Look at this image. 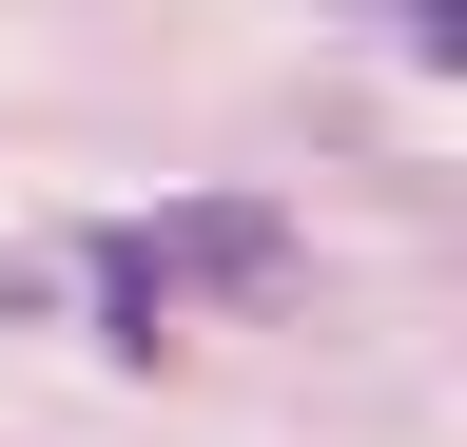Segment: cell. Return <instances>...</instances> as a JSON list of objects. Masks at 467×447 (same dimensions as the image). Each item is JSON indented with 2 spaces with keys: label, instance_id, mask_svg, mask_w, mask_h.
<instances>
[{
  "label": "cell",
  "instance_id": "obj_1",
  "mask_svg": "<svg viewBox=\"0 0 467 447\" xmlns=\"http://www.w3.org/2000/svg\"><path fill=\"white\" fill-rule=\"evenodd\" d=\"M137 234H156V272H195V292H292V214L273 195H175Z\"/></svg>",
  "mask_w": 467,
  "mask_h": 447
},
{
  "label": "cell",
  "instance_id": "obj_2",
  "mask_svg": "<svg viewBox=\"0 0 467 447\" xmlns=\"http://www.w3.org/2000/svg\"><path fill=\"white\" fill-rule=\"evenodd\" d=\"M98 330H117V370H156V350H175V272H156L137 214H98Z\"/></svg>",
  "mask_w": 467,
  "mask_h": 447
}]
</instances>
